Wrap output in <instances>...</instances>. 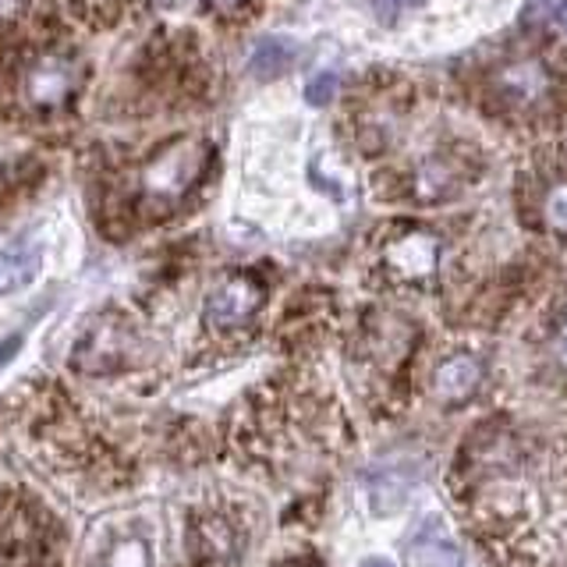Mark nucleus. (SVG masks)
Returning <instances> with one entry per match:
<instances>
[{
  "label": "nucleus",
  "mask_w": 567,
  "mask_h": 567,
  "mask_svg": "<svg viewBox=\"0 0 567 567\" xmlns=\"http://www.w3.org/2000/svg\"><path fill=\"white\" fill-rule=\"evenodd\" d=\"M83 86V67L64 53H36L18 75V100L36 114H53L75 100Z\"/></svg>",
  "instance_id": "f257e3e1"
},
{
  "label": "nucleus",
  "mask_w": 567,
  "mask_h": 567,
  "mask_svg": "<svg viewBox=\"0 0 567 567\" xmlns=\"http://www.w3.org/2000/svg\"><path fill=\"white\" fill-rule=\"evenodd\" d=\"M199 150L196 146H174L164 156H156L142 181V210L146 213H167L174 202L185 196V188L192 185L199 174Z\"/></svg>",
  "instance_id": "f03ea898"
},
{
  "label": "nucleus",
  "mask_w": 567,
  "mask_h": 567,
  "mask_svg": "<svg viewBox=\"0 0 567 567\" xmlns=\"http://www.w3.org/2000/svg\"><path fill=\"white\" fill-rule=\"evenodd\" d=\"M263 302L260 280H252L245 274H238L231 280H224L217 291L206 299V327L213 330H238L252 319V313Z\"/></svg>",
  "instance_id": "7ed1b4c3"
},
{
  "label": "nucleus",
  "mask_w": 567,
  "mask_h": 567,
  "mask_svg": "<svg viewBox=\"0 0 567 567\" xmlns=\"http://www.w3.org/2000/svg\"><path fill=\"white\" fill-rule=\"evenodd\" d=\"M192 560L199 567H231L238 560V536L227 518H202L192 529Z\"/></svg>",
  "instance_id": "20e7f679"
},
{
  "label": "nucleus",
  "mask_w": 567,
  "mask_h": 567,
  "mask_svg": "<svg viewBox=\"0 0 567 567\" xmlns=\"http://www.w3.org/2000/svg\"><path fill=\"white\" fill-rule=\"evenodd\" d=\"M479 362L471 358V355H457L451 362H443L440 373H437V390H440V398H448V401H465L471 390L479 387Z\"/></svg>",
  "instance_id": "39448f33"
},
{
  "label": "nucleus",
  "mask_w": 567,
  "mask_h": 567,
  "mask_svg": "<svg viewBox=\"0 0 567 567\" xmlns=\"http://www.w3.org/2000/svg\"><path fill=\"white\" fill-rule=\"evenodd\" d=\"M39 269V252L29 245H15L8 252H0V294H11L25 288Z\"/></svg>",
  "instance_id": "423d86ee"
},
{
  "label": "nucleus",
  "mask_w": 567,
  "mask_h": 567,
  "mask_svg": "<svg viewBox=\"0 0 567 567\" xmlns=\"http://www.w3.org/2000/svg\"><path fill=\"white\" fill-rule=\"evenodd\" d=\"M291 61H294V43H288V39L269 36V39H263L260 47H255L249 67H252V72L260 75V78H277V75L288 72Z\"/></svg>",
  "instance_id": "0eeeda50"
},
{
  "label": "nucleus",
  "mask_w": 567,
  "mask_h": 567,
  "mask_svg": "<svg viewBox=\"0 0 567 567\" xmlns=\"http://www.w3.org/2000/svg\"><path fill=\"white\" fill-rule=\"evenodd\" d=\"M525 18L567 25V0H529V8H525Z\"/></svg>",
  "instance_id": "6e6552de"
},
{
  "label": "nucleus",
  "mask_w": 567,
  "mask_h": 567,
  "mask_svg": "<svg viewBox=\"0 0 567 567\" xmlns=\"http://www.w3.org/2000/svg\"><path fill=\"white\" fill-rule=\"evenodd\" d=\"M333 89H337V75L333 72H327V75H319V78H313V83H308V89H305V97H308V103H330L333 100Z\"/></svg>",
  "instance_id": "1a4fd4ad"
},
{
  "label": "nucleus",
  "mask_w": 567,
  "mask_h": 567,
  "mask_svg": "<svg viewBox=\"0 0 567 567\" xmlns=\"http://www.w3.org/2000/svg\"><path fill=\"white\" fill-rule=\"evenodd\" d=\"M415 4H423V0H373L376 15H380L383 22H394L404 8H415Z\"/></svg>",
  "instance_id": "9d476101"
},
{
  "label": "nucleus",
  "mask_w": 567,
  "mask_h": 567,
  "mask_svg": "<svg viewBox=\"0 0 567 567\" xmlns=\"http://www.w3.org/2000/svg\"><path fill=\"white\" fill-rule=\"evenodd\" d=\"M546 210H550V217H553V224H560V227H567V185L564 188H557V192L550 196V202H546Z\"/></svg>",
  "instance_id": "9b49d317"
},
{
  "label": "nucleus",
  "mask_w": 567,
  "mask_h": 567,
  "mask_svg": "<svg viewBox=\"0 0 567 567\" xmlns=\"http://www.w3.org/2000/svg\"><path fill=\"white\" fill-rule=\"evenodd\" d=\"M18 348H22V337H8V341L0 344V366H4V362H8L11 355H15Z\"/></svg>",
  "instance_id": "f8f14e48"
},
{
  "label": "nucleus",
  "mask_w": 567,
  "mask_h": 567,
  "mask_svg": "<svg viewBox=\"0 0 567 567\" xmlns=\"http://www.w3.org/2000/svg\"><path fill=\"white\" fill-rule=\"evenodd\" d=\"M210 4H213V8H220V11H235V8L241 4V0H210Z\"/></svg>",
  "instance_id": "ddd939ff"
},
{
  "label": "nucleus",
  "mask_w": 567,
  "mask_h": 567,
  "mask_svg": "<svg viewBox=\"0 0 567 567\" xmlns=\"http://www.w3.org/2000/svg\"><path fill=\"white\" fill-rule=\"evenodd\" d=\"M362 567H394V564H390V560H366Z\"/></svg>",
  "instance_id": "4468645a"
},
{
  "label": "nucleus",
  "mask_w": 567,
  "mask_h": 567,
  "mask_svg": "<svg viewBox=\"0 0 567 567\" xmlns=\"http://www.w3.org/2000/svg\"><path fill=\"white\" fill-rule=\"evenodd\" d=\"M560 355H564V362H567V333L560 337Z\"/></svg>",
  "instance_id": "2eb2a0df"
}]
</instances>
